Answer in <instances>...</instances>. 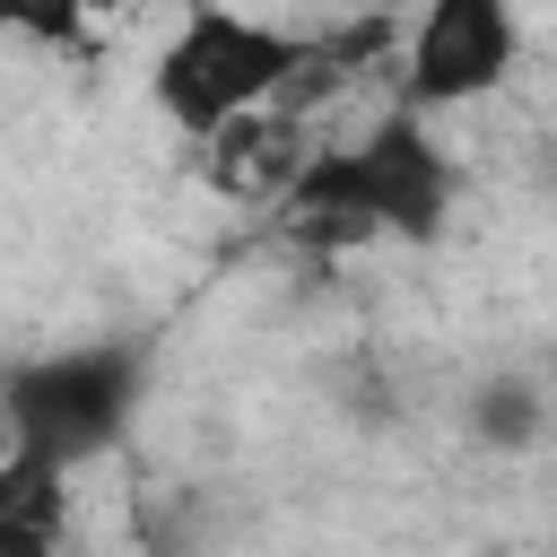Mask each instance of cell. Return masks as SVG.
I'll return each instance as SVG.
<instances>
[{"mask_svg": "<svg viewBox=\"0 0 557 557\" xmlns=\"http://www.w3.org/2000/svg\"><path fill=\"white\" fill-rule=\"evenodd\" d=\"M296 52H305L296 26H270V17L226 9V0H183V26L148 61V96L183 139H209L218 122L270 104V87L287 78Z\"/></svg>", "mask_w": 557, "mask_h": 557, "instance_id": "cell-2", "label": "cell"}, {"mask_svg": "<svg viewBox=\"0 0 557 557\" xmlns=\"http://www.w3.org/2000/svg\"><path fill=\"white\" fill-rule=\"evenodd\" d=\"M453 157L426 131V113L383 104L357 139H313L305 174L287 183V200H348L374 218L383 244H444L453 226Z\"/></svg>", "mask_w": 557, "mask_h": 557, "instance_id": "cell-1", "label": "cell"}, {"mask_svg": "<svg viewBox=\"0 0 557 557\" xmlns=\"http://www.w3.org/2000/svg\"><path fill=\"white\" fill-rule=\"evenodd\" d=\"M9 444H17V426H9V418H0V453H9Z\"/></svg>", "mask_w": 557, "mask_h": 557, "instance_id": "cell-10", "label": "cell"}, {"mask_svg": "<svg viewBox=\"0 0 557 557\" xmlns=\"http://www.w3.org/2000/svg\"><path fill=\"white\" fill-rule=\"evenodd\" d=\"M70 540V461L9 444L0 453V557H52Z\"/></svg>", "mask_w": 557, "mask_h": 557, "instance_id": "cell-6", "label": "cell"}, {"mask_svg": "<svg viewBox=\"0 0 557 557\" xmlns=\"http://www.w3.org/2000/svg\"><path fill=\"white\" fill-rule=\"evenodd\" d=\"M331 400H339V418H348V426H366V435L400 426V409H409V400H400V374H392L374 348H357V357L331 374Z\"/></svg>", "mask_w": 557, "mask_h": 557, "instance_id": "cell-7", "label": "cell"}, {"mask_svg": "<svg viewBox=\"0 0 557 557\" xmlns=\"http://www.w3.org/2000/svg\"><path fill=\"white\" fill-rule=\"evenodd\" d=\"M522 70V9L513 0H426L400 17V52H392V104L409 113H461L479 96H496Z\"/></svg>", "mask_w": 557, "mask_h": 557, "instance_id": "cell-4", "label": "cell"}, {"mask_svg": "<svg viewBox=\"0 0 557 557\" xmlns=\"http://www.w3.org/2000/svg\"><path fill=\"white\" fill-rule=\"evenodd\" d=\"M139 392H148V357L122 348V339H96V348L17 357V366L0 374V418L17 426V444L87 470V461H104V453L131 435Z\"/></svg>", "mask_w": 557, "mask_h": 557, "instance_id": "cell-3", "label": "cell"}, {"mask_svg": "<svg viewBox=\"0 0 557 557\" xmlns=\"http://www.w3.org/2000/svg\"><path fill=\"white\" fill-rule=\"evenodd\" d=\"M453 426H461V444L487 453V461H531V453H548V426H557L548 374H540V366H487V374H470L461 400H453Z\"/></svg>", "mask_w": 557, "mask_h": 557, "instance_id": "cell-5", "label": "cell"}, {"mask_svg": "<svg viewBox=\"0 0 557 557\" xmlns=\"http://www.w3.org/2000/svg\"><path fill=\"white\" fill-rule=\"evenodd\" d=\"M374 9H392V17H409V9H426V0H374Z\"/></svg>", "mask_w": 557, "mask_h": 557, "instance_id": "cell-9", "label": "cell"}, {"mask_svg": "<svg viewBox=\"0 0 557 557\" xmlns=\"http://www.w3.org/2000/svg\"><path fill=\"white\" fill-rule=\"evenodd\" d=\"M0 35H26L44 52H78L87 44V0H0Z\"/></svg>", "mask_w": 557, "mask_h": 557, "instance_id": "cell-8", "label": "cell"}]
</instances>
